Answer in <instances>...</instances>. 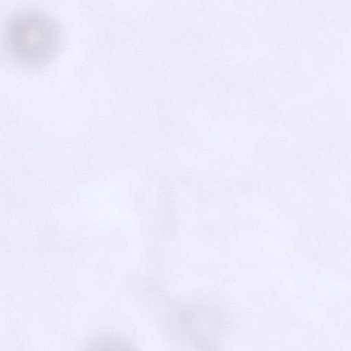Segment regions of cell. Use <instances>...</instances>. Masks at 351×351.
Here are the masks:
<instances>
[{
	"instance_id": "obj_1",
	"label": "cell",
	"mask_w": 351,
	"mask_h": 351,
	"mask_svg": "<svg viewBox=\"0 0 351 351\" xmlns=\"http://www.w3.org/2000/svg\"><path fill=\"white\" fill-rule=\"evenodd\" d=\"M59 42L55 23L38 12L16 14L5 28L7 51L14 60L24 65L38 66L48 62L56 53Z\"/></svg>"
}]
</instances>
